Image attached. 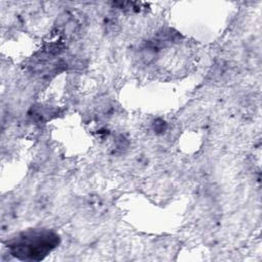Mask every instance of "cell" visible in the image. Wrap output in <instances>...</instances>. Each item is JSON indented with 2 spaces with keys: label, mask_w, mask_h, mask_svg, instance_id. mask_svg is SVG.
I'll return each instance as SVG.
<instances>
[{
  "label": "cell",
  "mask_w": 262,
  "mask_h": 262,
  "mask_svg": "<svg viewBox=\"0 0 262 262\" xmlns=\"http://www.w3.org/2000/svg\"><path fill=\"white\" fill-rule=\"evenodd\" d=\"M58 236L48 230H33L19 234L9 243L13 256L23 260H40L53 250Z\"/></svg>",
  "instance_id": "1"
}]
</instances>
